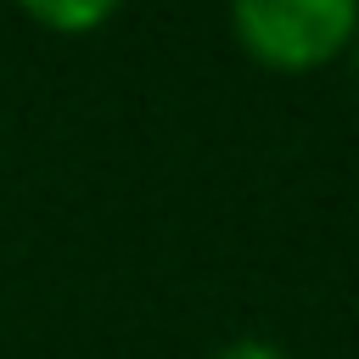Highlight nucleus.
<instances>
[{"mask_svg": "<svg viewBox=\"0 0 359 359\" xmlns=\"http://www.w3.org/2000/svg\"><path fill=\"white\" fill-rule=\"evenodd\" d=\"M213 359H286L280 342H264V337H236L224 348H213Z\"/></svg>", "mask_w": 359, "mask_h": 359, "instance_id": "3", "label": "nucleus"}, {"mask_svg": "<svg viewBox=\"0 0 359 359\" xmlns=\"http://www.w3.org/2000/svg\"><path fill=\"white\" fill-rule=\"evenodd\" d=\"M28 17L45 28H62V34H90L112 17V6H28Z\"/></svg>", "mask_w": 359, "mask_h": 359, "instance_id": "2", "label": "nucleus"}, {"mask_svg": "<svg viewBox=\"0 0 359 359\" xmlns=\"http://www.w3.org/2000/svg\"><path fill=\"white\" fill-rule=\"evenodd\" d=\"M348 56H353V79H359V34H353V50Z\"/></svg>", "mask_w": 359, "mask_h": 359, "instance_id": "4", "label": "nucleus"}, {"mask_svg": "<svg viewBox=\"0 0 359 359\" xmlns=\"http://www.w3.org/2000/svg\"><path fill=\"white\" fill-rule=\"evenodd\" d=\"M236 45L275 73H314L353 50L359 6L353 0H236Z\"/></svg>", "mask_w": 359, "mask_h": 359, "instance_id": "1", "label": "nucleus"}]
</instances>
